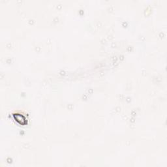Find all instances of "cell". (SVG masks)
Returning <instances> with one entry per match:
<instances>
[{
  "label": "cell",
  "mask_w": 167,
  "mask_h": 167,
  "mask_svg": "<svg viewBox=\"0 0 167 167\" xmlns=\"http://www.w3.org/2000/svg\"><path fill=\"white\" fill-rule=\"evenodd\" d=\"M15 117L16 120L20 123V124H24V123H26V119L23 116H22L20 114H17L15 115Z\"/></svg>",
  "instance_id": "obj_1"
}]
</instances>
